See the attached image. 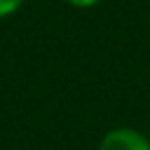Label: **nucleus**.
<instances>
[{
    "label": "nucleus",
    "mask_w": 150,
    "mask_h": 150,
    "mask_svg": "<svg viewBox=\"0 0 150 150\" xmlns=\"http://www.w3.org/2000/svg\"><path fill=\"white\" fill-rule=\"evenodd\" d=\"M98 150H150V141L136 129H112L103 136Z\"/></svg>",
    "instance_id": "obj_1"
},
{
    "label": "nucleus",
    "mask_w": 150,
    "mask_h": 150,
    "mask_svg": "<svg viewBox=\"0 0 150 150\" xmlns=\"http://www.w3.org/2000/svg\"><path fill=\"white\" fill-rule=\"evenodd\" d=\"M66 2L73 5V7H82V9H84V7H94V5H98L101 0H66Z\"/></svg>",
    "instance_id": "obj_3"
},
{
    "label": "nucleus",
    "mask_w": 150,
    "mask_h": 150,
    "mask_svg": "<svg viewBox=\"0 0 150 150\" xmlns=\"http://www.w3.org/2000/svg\"><path fill=\"white\" fill-rule=\"evenodd\" d=\"M21 5H23V0H0V19L14 14Z\"/></svg>",
    "instance_id": "obj_2"
}]
</instances>
